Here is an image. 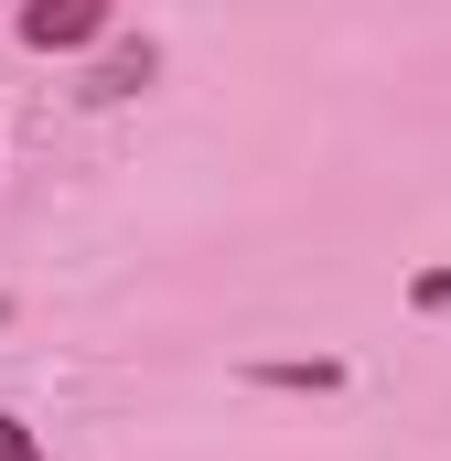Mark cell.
<instances>
[{"label":"cell","mask_w":451,"mask_h":461,"mask_svg":"<svg viewBox=\"0 0 451 461\" xmlns=\"http://www.w3.org/2000/svg\"><path fill=\"white\" fill-rule=\"evenodd\" d=\"M0 461H54V451L32 440V419H11V408H0Z\"/></svg>","instance_id":"obj_2"},{"label":"cell","mask_w":451,"mask_h":461,"mask_svg":"<svg viewBox=\"0 0 451 461\" xmlns=\"http://www.w3.org/2000/svg\"><path fill=\"white\" fill-rule=\"evenodd\" d=\"M118 22V0H22V43L32 54H87Z\"/></svg>","instance_id":"obj_1"}]
</instances>
